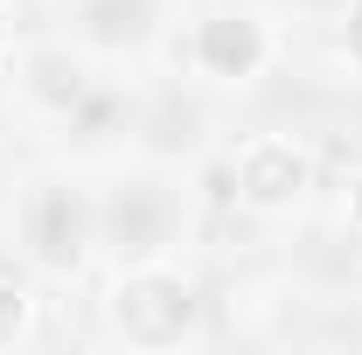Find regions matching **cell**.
<instances>
[{
  "mask_svg": "<svg viewBox=\"0 0 362 355\" xmlns=\"http://www.w3.org/2000/svg\"><path fill=\"white\" fill-rule=\"evenodd\" d=\"M349 223H356V230H362V175L349 181Z\"/></svg>",
  "mask_w": 362,
  "mask_h": 355,
  "instance_id": "cell-8",
  "label": "cell"
},
{
  "mask_svg": "<svg viewBox=\"0 0 362 355\" xmlns=\"http://www.w3.org/2000/svg\"><path fill=\"white\" fill-rule=\"evenodd\" d=\"M28 91L42 98V105H77L84 98V70H77V56H63V49H42V56H28Z\"/></svg>",
  "mask_w": 362,
  "mask_h": 355,
  "instance_id": "cell-5",
  "label": "cell"
},
{
  "mask_svg": "<svg viewBox=\"0 0 362 355\" xmlns=\"http://www.w3.org/2000/svg\"><path fill=\"white\" fill-rule=\"evenodd\" d=\"M265 28L251 21V14H209L202 28H195V63H202V77H216V84H244V77H258L265 70Z\"/></svg>",
  "mask_w": 362,
  "mask_h": 355,
  "instance_id": "cell-3",
  "label": "cell"
},
{
  "mask_svg": "<svg viewBox=\"0 0 362 355\" xmlns=\"http://www.w3.org/2000/svg\"><path fill=\"white\" fill-rule=\"evenodd\" d=\"M341 42H349V56L362 63V0H349V21H341Z\"/></svg>",
  "mask_w": 362,
  "mask_h": 355,
  "instance_id": "cell-7",
  "label": "cell"
},
{
  "mask_svg": "<svg viewBox=\"0 0 362 355\" xmlns=\"http://www.w3.org/2000/svg\"><path fill=\"white\" fill-rule=\"evenodd\" d=\"M314 181V161L293 133H258L244 153H237V195L251 209H293Z\"/></svg>",
  "mask_w": 362,
  "mask_h": 355,
  "instance_id": "cell-2",
  "label": "cell"
},
{
  "mask_svg": "<svg viewBox=\"0 0 362 355\" xmlns=\"http://www.w3.org/2000/svg\"><path fill=\"white\" fill-rule=\"evenodd\" d=\"M84 237H90V216H84V202H77L70 188H42V195L28 202V244H35L42 265L70 272L84 258Z\"/></svg>",
  "mask_w": 362,
  "mask_h": 355,
  "instance_id": "cell-4",
  "label": "cell"
},
{
  "mask_svg": "<svg viewBox=\"0 0 362 355\" xmlns=\"http://www.w3.org/2000/svg\"><path fill=\"white\" fill-rule=\"evenodd\" d=\"M0 28H7V21H0Z\"/></svg>",
  "mask_w": 362,
  "mask_h": 355,
  "instance_id": "cell-9",
  "label": "cell"
},
{
  "mask_svg": "<svg viewBox=\"0 0 362 355\" xmlns=\"http://www.w3.org/2000/svg\"><path fill=\"white\" fill-rule=\"evenodd\" d=\"M28 307H35V300H28V286H14V279H0V349L28 334Z\"/></svg>",
  "mask_w": 362,
  "mask_h": 355,
  "instance_id": "cell-6",
  "label": "cell"
},
{
  "mask_svg": "<svg viewBox=\"0 0 362 355\" xmlns=\"http://www.w3.org/2000/svg\"><path fill=\"white\" fill-rule=\"evenodd\" d=\"M112 327L133 349H175L195 327V286L168 265H133L112 286Z\"/></svg>",
  "mask_w": 362,
  "mask_h": 355,
  "instance_id": "cell-1",
  "label": "cell"
}]
</instances>
